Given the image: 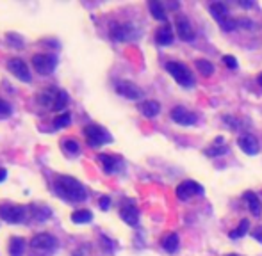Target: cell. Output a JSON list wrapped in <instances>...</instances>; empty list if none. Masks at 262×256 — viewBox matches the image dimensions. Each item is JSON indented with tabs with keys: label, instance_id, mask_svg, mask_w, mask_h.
Wrapping results in <instances>:
<instances>
[{
	"label": "cell",
	"instance_id": "cell-1",
	"mask_svg": "<svg viewBox=\"0 0 262 256\" xmlns=\"http://www.w3.org/2000/svg\"><path fill=\"white\" fill-rule=\"evenodd\" d=\"M52 188L57 198H61L66 203H82L87 200V188L77 178L68 174H59L54 178Z\"/></svg>",
	"mask_w": 262,
	"mask_h": 256
},
{
	"label": "cell",
	"instance_id": "cell-2",
	"mask_svg": "<svg viewBox=\"0 0 262 256\" xmlns=\"http://www.w3.org/2000/svg\"><path fill=\"white\" fill-rule=\"evenodd\" d=\"M31 217L29 207L23 205H13V203H2L0 205V219L9 224H22Z\"/></svg>",
	"mask_w": 262,
	"mask_h": 256
},
{
	"label": "cell",
	"instance_id": "cell-3",
	"mask_svg": "<svg viewBox=\"0 0 262 256\" xmlns=\"http://www.w3.org/2000/svg\"><path fill=\"white\" fill-rule=\"evenodd\" d=\"M109 36L113 41L116 43H125L130 39H136L139 36L137 29L129 22H111L109 25Z\"/></svg>",
	"mask_w": 262,
	"mask_h": 256
},
{
	"label": "cell",
	"instance_id": "cell-4",
	"mask_svg": "<svg viewBox=\"0 0 262 256\" xmlns=\"http://www.w3.org/2000/svg\"><path fill=\"white\" fill-rule=\"evenodd\" d=\"M84 137H86L87 146L91 148H100L103 144L113 143V136L100 124H87V126H84Z\"/></svg>",
	"mask_w": 262,
	"mask_h": 256
},
{
	"label": "cell",
	"instance_id": "cell-5",
	"mask_svg": "<svg viewBox=\"0 0 262 256\" xmlns=\"http://www.w3.org/2000/svg\"><path fill=\"white\" fill-rule=\"evenodd\" d=\"M166 72L173 77L175 82H179L182 87L194 86V77L186 64L179 62V60H170V62H166Z\"/></svg>",
	"mask_w": 262,
	"mask_h": 256
},
{
	"label": "cell",
	"instance_id": "cell-6",
	"mask_svg": "<svg viewBox=\"0 0 262 256\" xmlns=\"http://www.w3.org/2000/svg\"><path fill=\"white\" fill-rule=\"evenodd\" d=\"M57 64H59V57L56 53H34L32 55V68L43 77L52 75Z\"/></svg>",
	"mask_w": 262,
	"mask_h": 256
},
{
	"label": "cell",
	"instance_id": "cell-7",
	"mask_svg": "<svg viewBox=\"0 0 262 256\" xmlns=\"http://www.w3.org/2000/svg\"><path fill=\"white\" fill-rule=\"evenodd\" d=\"M209 11L211 15H213V18L216 20L218 23H220V27L225 30V32H230V30H234L237 27L236 20L230 18V13H228V8L223 4V2H214V4L209 6Z\"/></svg>",
	"mask_w": 262,
	"mask_h": 256
},
{
	"label": "cell",
	"instance_id": "cell-8",
	"mask_svg": "<svg viewBox=\"0 0 262 256\" xmlns=\"http://www.w3.org/2000/svg\"><path fill=\"white\" fill-rule=\"evenodd\" d=\"M31 247L39 254H52L59 247V242L50 233H38L31 238Z\"/></svg>",
	"mask_w": 262,
	"mask_h": 256
},
{
	"label": "cell",
	"instance_id": "cell-9",
	"mask_svg": "<svg viewBox=\"0 0 262 256\" xmlns=\"http://www.w3.org/2000/svg\"><path fill=\"white\" fill-rule=\"evenodd\" d=\"M114 89H116V93L120 94V96H123V98L127 100H143L144 93L143 89H141L139 86H136L134 82H130V80H118L116 82V86H114Z\"/></svg>",
	"mask_w": 262,
	"mask_h": 256
},
{
	"label": "cell",
	"instance_id": "cell-10",
	"mask_svg": "<svg viewBox=\"0 0 262 256\" xmlns=\"http://www.w3.org/2000/svg\"><path fill=\"white\" fill-rule=\"evenodd\" d=\"M203 194H205L203 187L194 180H184L182 183L177 187V198H179L180 201H187L194 196H203Z\"/></svg>",
	"mask_w": 262,
	"mask_h": 256
},
{
	"label": "cell",
	"instance_id": "cell-11",
	"mask_svg": "<svg viewBox=\"0 0 262 256\" xmlns=\"http://www.w3.org/2000/svg\"><path fill=\"white\" fill-rule=\"evenodd\" d=\"M8 72L11 73L13 77H16L20 82H27V84H29L32 80V75H31V72H29V66H27V62L23 59H18V57L8 60Z\"/></svg>",
	"mask_w": 262,
	"mask_h": 256
},
{
	"label": "cell",
	"instance_id": "cell-12",
	"mask_svg": "<svg viewBox=\"0 0 262 256\" xmlns=\"http://www.w3.org/2000/svg\"><path fill=\"white\" fill-rule=\"evenodd\" d=\"M120 217L125 224L129 226H137L139 222V210H137L136 203L132 200H125L122 203V208H120Z\"/></svg>",
	"mask_w": 262,
	"mask_h": 256
},
{
	"label": "cell",
	"instance_id": "cell-13",
	"mask_svg": "<svg viewBox=\"0 0 262 256\" xmlns=\"http://www.w3.org/2000/svg\"><path fill=\"white\" fill-rule=\"evenodd\" d=\"M96 158H98V162L102 164L103 171H106L107 174L118 173V171L123 167V160H122V157H118V155L100 153V155H96Z\"/></svg>",
	"mask_w": 262,
	"mask_h": 256
},
{
	"label": "cell",
	"instance_id": "cell-14",
	"mask_svg": "<svg viewBox=\"0 0 262 256\" xmlns=\"http://www.w3.org/2000/svg\"><path fill=\"white\" fill-rule=\"evenodd\" d=\"M170 117L175 121V123L182 124V126H191V124H194L198 121L196 114L187 110L186 107H173L170 112Z\"/></svg>",
	"mask_w": 262,
	"mask_h": 256
},
{
	"label": "cell",
	"instance_id": "cell-15",
	"mask_svg": "<svg viewBox=\"0 0 262 256\" xmlns=\"http://www.w3.org/2000/svg\"><path fill=\"white\" fill-rule=\"evenodd\" d=\"M175 27H177V34H179V38L182 39V41H193L194 39V29L186 16H182V15L177 16Z\"/></svg>",
	"mask_w": 262,
	"mask_h": 256
},
{
	"label": "cell",
	"instance_id": "cell-16",
	"mask_svg": "<svg viewBox=\"0 0 262 256\" xmlns=\"http://www.w3.org/2000/svg\"><path fill=\"white\" fill-rule=\"evenodd\" d=\"M237 144H239L241 150H243L246 155H250V157L257 155L258 153V148H260V144H258V139L255 136H251V134H243V136L237 139Z\"/></svg>",
	"mask_w": 262,
	"mask_h": 256
},
{
	"label": "cell",
	"instance_id": "cell-17",
	"mask_svg": "<svg viewBox=\"0 0 262 256\" xmlns=\"http://www.w3.org/2000/svg\"><path fill=\"white\" fill-rule=\"evenodd\" d=\"M244 203L248 205V208H250L251 215H255V217H258L262 212V205H260V200H258V196L255 194L253 190H246L244 192Z\"/></svg>",
	"mask_w": 262,
	"mask_h": 256
},
{
	"label": "cell",
	"instance_id": "cell-18",
	"mask_svg": "<svg viewBox=\"0 0 262 256\" xmlns=\"http://www.w3.org/2000/svg\"><path fill=\"white\" fill-rule=\"evenodd\" d=\"M155 43L161 46H168L173 43V29L170 25H163L155 32Z\"/></svg>",
	"mask_w": 262,
	"mask_h": 256
},
{
	"label": "cell",
	"instance_id": "cell-19",
	"mask_svg": "<svg viewBox=\"0 0 262 256\" xmlns=\"http://www.w3.org/2000/svg\"><path fill=\"white\" fill-rule=\"evenodd\" d=\"M139 110L144 117H155L157 114L161 112V103L155 102V100H144V102L139 103Z\"/></svg>",
	"mask_w": 262,
	"mask_h": 256
},
{
	"label": "cell",
	"instance_id": "cell-20",
	"mask_svg": "<svg viewBox=\"0 0 262 256\" xmlns=\"http://www.w3.org/2000/svg\"><path fill=\"white\" fill-rule=\"evenodd\" d=\"M161 245H163V249L166 252H170V254H175V252L179 251L180 247V238L177 233H168L164 235V238L161 240Z\"/></svg>",
	"mask_w": 262,
	"mask_h": 256
},
{
	"label": "cell",
	"instance_id": "cell-21",
	"mask_svg": "<svg viewBox=\"0 0 262 256\" xmlns=\"http://www.w3.org/2000/svg\"><path fill=\"white\" fill-rule=\"evenodd\" d=\"M57 91L59 89H56V87H48V89L41 91V93L38 94V103L52 110L54 102H56V96H57Z\"/></svg>",
	"mask_w": 262,
	"mask_h": 256
},
{
	"label": "cell",
	"instance_id": "cell-22",
	"mask_svg": "<svg viewBox=\"0 0 262 256\" xmlns=\"http://www.w3.org/2000/svg\"><path fill=\"white\" fill-rule=\"evenodd\" d=\"M25 238L22 237H13L9 240V254L11 256H23V251H25Z\"/></svg>",
	"mask_w": 262,
	"mask_h": 256
},
{
	"label": "cell",
	"instance_id": "cell-23",
	"mask_svg": "<svg viewBox=\"0 0 262 256\" xmlns=\"http://www.w3.org/2000/svg\"><path fill=\"white\" fill-rule=\"evenodd\" d=\"M68 103H70V94L66 93L65 89H59L57 91V96H56V102H54L52 110L54 112H61V110L66 109Z\"/></svg>",
	"mask_w": 262,
	"mask_h": 256
},
{
	"label": "cell",
	"instance_id": "cell-24",
	"mask_svg": "<svg viewBox=\"0 0 262 256\" xmlns=\"http://www.w3.org/2000/svg\"><path fill=\"white\" fill-rule=\"evenodd\" d=\"M227 151H228V146L225 144V139L223 137H218L213 146H211L209 150H205V155H209V157H220V155H225Z\"/></svg>",
	"mask_w": 262,
	"mask_h": 256
},
{
	"label": "cell",
	"instance_id": "cell-25",
	"mask_svg": "<svg viewBox=\"0 0 262 256\" xmlns=\"http://www.w3.org/2000/svg\"><path fill=\"white\" fill-rule=\"evenodd\" d=\"M29 210H31V215L32 217L36 219V221H39V222H43V221H46V219L50 217V214H52V212H50V208L48 207H45V205H31V207H29Z\"/></svg>",
	"mask_w": 262,
	"mask_h": 256
},
{
	"label": "cell",
	"instance_id": "cell-26",
	"mask_svg": "<svg viewBox=\"0 0 262 256\" xmlns=\"http://www.w3.org/2000/svg\"><path fill=\"white\" fill-rule=\"evenodd\" d=\"M93 221L91 210H75L72 214V222L73 224H87Z\"/></svg>",
	"mask_w": 262,
	"mask_h": 256
},
{
	"label": "cell",
	"instance_id": "cell-27",
	"mask_svg": "<svg viewBox=\"0 0 262 256\" xmlns=\"http://www.w3.org/2000/svg\"><path fill=\"white\" fill-rule=\"evenodd\" d=\"M148 8H150V13H152V16L155 20H159V22H166V20H168L166 11H164V8H163V4H161V2H155V0H152V2L148 4Z\"/></svg>",
	"mask_w": 262,
	"mask_h": 256
},
{
	"label": "cell",
	"instance_id": "cell-28",
	"mask_svg": "<svg viewBox=\"0 0 262 256\" xmlns=\"http://www.w3.org/2000/svg\"><path fill=\"white\" fill-rule=\"evenodd\" d=\"M61 148H63V151L68 153V155H77L80 151V144L77 143L73 137H66V139H63L61 141Z\"/></svg>",
	"mask_w": 262,
	"mask_h": 256
},
{
	"label": "cell",
	"instance_id": "cell-29",
	"mask_svg": "<svg viewBox=\"0 0 262 256\" xmlns=\"http://www.w3.org/2000/svg\"><path fill=\"white\" fill-rule=\"evenodd\" d=\"M194 66H196V70L201 73L203 77H211L214 73V66L213 62H209V60L205 59H198L196 62H194Z\"/></svg>",
	"mask_w": 262,
	"mask_h": 256
},
{
	"label": "cell",
	"instance_id": "cell-30",
	"mask_svg": "<svg viewBox=\"0 0 262 256\" xmlns=\"http://www.w3.org/2000/svg\"><path fill=\"white\" fill-rule=\"evenodd\" d=\"M248 228H250V221L248 219H243V221L239 222V226L236 228V230H232L230 233H228V237L230 238H241V237H244V235L248 233Z\"/></svg>",
	"mask_w": 262,
	"mask_h": 256
},
{
	"label": "cell",
	"instance_id": "cell-31",
	"mask_svg": "<svg viewBox=\"0 0 262 256\" xmlns=\"http://www.w3.org/2000/svg\"><path fill=\"white\" fill-rule=\"evenodd\" d=\"M70 123H72V114L63 112V114H59L56 119H54V128H56V130H61V128L68 126Z\"/></svg>",
	"mask_w": 262,
	"mask_h": 256
},
{
	"label": "cell",
	"instance_id": "cell-32",
	"mask_svg": "<svg viewBox=\"0 0 262 256\" xmlns=\"http://www.w3.org/2000/svg\"><path fill=\"white\" fill-rule=\"evenodd\" d=\"M6 39L9 41V45L11 46H15V48H23V38L22 36H18V34H15V32H8L6 34Z\"/></svg>",
	"mask_w": 262,
	"mask_h": 256
},
{
	"label": "cell",
	"instance_id": "cell-33",
	"mask_svg": "<svg viewBox=\"0 0 262 256\" xmlns=\"http://www.w3.org/2000/svg\"><path fill=\"white\" fill-rule=\"evenodd\" d=\"M13 112L11 105H9L8 102H6L4 98H0V119H6V117H9Z\"/></svg>",
	"mask_w": 262,
	"mask_h": 256
},
{
	"label": "cell",
	"instance_id": "cell-34",
	"mask_svg": "<svg viewBox=\"0 0 262 256\" xmlns=\"http://www.w3.org/2000/svg\"><path fill=\"white\" fill-rule=\"evenodd\" d=\"M223 62L227 64L228 70H236L237 66H239V64H237V59L234 55H225L223 57Z\"/></svg>",
	"mask_w": 262,
	"mask_h": 256
},
{
	"label": "cell",
	"instance_id": "cell-35",
	"mask_svg": "<svg viewBox=\"0 0 262 256\" xmlns=\"http://www.w3.org/2000/svg\"><path fill=\"white\" fill-rule=\"evenodd\" d=\"M223 119H225V123H228V124H230V130H239V123H237V119H236V117L225 116Z\"/></svg>",
	"mask_w": 262,
	"mask_h": 256
},
{
	"label": "cell",
	"instance_id": "cell-36",
	"mask_svg": "<svg viewBox=\"0 0 262 256\" xmlns=\"http://www.w3.org/2000/svg\"><path fill=\"white\" fill-rule=\"evenodd\" d=\"M100 208H102V210H109L111 208V198L109 196L100 198Z\"/></svg>",
	"mask_w": 262,
	"mask_h": 256
},
{
	"label": "cell",
	"instance_id": "cell-37",
	"mask_svg": "<svg viewBox=\"0 0 262 256\" xmlns=\"http://www.w3.org/2000/svg\"><path fill=\"white\" fill-rule=\"evenodd\" d=\"M253 238H255L257 242H260V244H262V228H258V230L253 231Z\"/></svg>",
	"mask_w": 262,
	"mask_h": 256
},
{
	"label": "cell",
	"instance_id": "cell-38",
	"mask_svg": "<svg viewBox=\"0 0 262 256\" xmlns=\"http://www.w3.org/2000/svg\"><path fill=\"white\" fill-rule=\"evenodd\" d=\"M8 178V171H6V167H0V183Z\"/></svg>",
	"mask_w": 262,
	"mask_h": 256
},
{
	"label": "cell",
	"instance_id": "cell-39",
	"mask_svg": "<svg viewBox=\"0 0 262 256\" xmlns=\"http://www.w3.org/2000/svg\"><path fill=\"white\" fill-rule=\"evenodd\" d=\"M241 6H243V8H251L253 4H251V2H241Z\"/></svg>",
	"mask_w": 262,
	"mask_h": 256
},
{
	"label": "cell",
	"instance_id": "cell-40",
	"mask_svg": "<svg viewBox=\"0 0 262 256\" xmlns=\"http://www.w3.org/2000/svg\"><path fill=\"white\" fill-rule=\"evenodd\" d=\"M257 82H258V86H260V87H262V73H260V75H258V77H257Z\"/></svg>",
	"mask_w": 262,
	"mask_h": 256
},
{
	"label": "cell",
	"instance_id": "cell-41",
	"mask_svg": "<svg viewBox=\"0 0 262 256\" xmlns=\"http://www.w3.org/2000/svg\"><path fill=\"white\" fill-rule=\"evenodd\" d=\"M227 256H237V254H227Z\"/></svg>",
	"mask_w": 262,
	"mask_h": 256
}]
</instances>
